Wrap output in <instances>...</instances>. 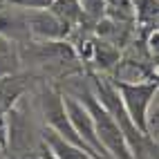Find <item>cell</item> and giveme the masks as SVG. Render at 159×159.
<instances>
[{
  "mask_svg": "<svg viewBox=\"0 0 159 159\" xmlns=\"http://www.w3.org/2000/svg\"><path fill=\"white\" fill-rule=\"evenodd\" d=\"M74 99H79L88 108V112L92 116V123H94L97 139L101 141L103 150L110 155V159H134L132 152H130V146H128V141H125V137L121 132V128L110 116V112L99 103V99L94 97V92L90 88H81Z\"/></svg>",
  "mask_w": 159,
  "mask_h": 159,
  "instance_id": "1",
  "label": "cell"
},
{
  "mask_svg": "<svg viewBox=\"0 0 159 159\" xmlns=\"http://www.w3.org/2000/svg\"><path fill=\"white\" fill-rule=\"evenodd\" d=\"M90 61L97 63V67H99L101 72H110V70H114V67H119L121 52H119V47H116V45L108 43V40H94Z\"/></svg>",
  "mask_w": 159,
  "mask_h": 159,
  "instance_id": "8",
  "label": "cell"
},
{
  "mask_svg": "<svg viewBox=\"0 0 159 159\" xmlns=\"http://www.w3.org/2000/svg\"><path fill=\"white\" fill-rule=\"evenodd\" d=\"M43 114H45L47 128H49L52 132H56L61 139H65V141L79 146V148H88L85 143L79 139V134L74 132L72 123H70V119H67L65 105H63V97H61L58 92L45 90V94H43ZM88 150H90V148H88ZM90 152H92V150H90Z\"/></svg>",
  "mask_w": 159,
  "mask_h": 159,
  "instance_id": "4",
  "label": "cell"
},
{
  "mask_svg": "<svg viewBox=\"0 0 159 159\" xmlns=\"http://www.w3.org/2000/svg\"><path fill=\"white\" fill-rule=\"evenodd\" d=\"M20 70V54L16 49V43L5 34H0V76L14 74Z\"/></svg>",
  "mask_w": 159,
  "mask_h": 159,
  "instance_id": "11",
  "label": "cell"
},
{
  "mask_svg": "<svg viewBox=\"0 0 159 159\" xmlns=\"http://www.w3.org/2000/svg\"><path fill=\"white\" fill-rule=\"evenodd\" d=\"M43 139L49 146V155L54 159H97L88 148H79V146H74L65 139H61V137L56 132H52L49 128L45 130Z\"/></svg>",
  "mask_w": 159,
  "mask_h": 159,
  "instance_id": "7",
  "label": "cell"
},
{
  "mask_svg": "<svg viewBox=\"0 0 159 159\" xmlns=\"http://www.w3.org/2000/svg\"><path fill=\"white\" fill-rule=\"evenodd\" d=\"M132 14L137 18V25H139L141 34H150L157 29V0H132Z\"/></svg>",
  "mask_w": 159,
  "mask_h": 159,
  "instance_id": "9",
  "label": "cell"
},
{
  "mask_svg": "<svg viewBox=\"0 0 159 159\" xmlns=\"http://www.w3.org/2000/svg\"><path fill=\"white\" fill-rule=\"evenodd\" d=\"M0 7H2V2H0Z\"/></svg>",
  "mask_w": 159,
  "mask_h": 159,
  "instance_id": "13",
  "label": "cell"
},
{
  "mask_svg": "<svg viewBox=\"0 0 159 159\" xmlns=\"http://www.w3.org/2000/svg\"><path fill=\"white\" fill-rule=\"evenodd\" d=\"M25 90H27V79L23 74L14 72L7 76H0V123H7V114L23 99Z\"/></svg>",
  "mask_w": 159,
  "mask_h": 159,
  "instance_id": "6",
  "label": "cell"
},
{
  "mask_svg": "<svg viewBox=\"0 0 159 159\" xmlns=\"http://www.w3.org/2000/svg\"><path fill=\"white\" fill-rule=\"evenodd\" d=\"M25 25L31 36L40 40H65L72 34V27L56 18L49 9H31L25 14Z\"/></svg>",
  "mask_w": 159,
  "mask_h": 159,
  "instance_id": "5",
  "label": "cell"
},
{
  "mask_svg": "<svg viewBox=\"0 0 159 159\" xmlns=\"http://www.w3.org/2000/svg\"><path fill=\"white\" fill-rule=\"evenodd\" d=\"M49 11L54 14L56 18H61L65 25H70L72 29L79 27L83 20H85L79 0H52V2H49Z\"/></svg>",
  "mask_w": 159,
  "mask_h": 159,
  "instance_id": "10",
  "label": "cell"
},
{
  "mask_svg": "<svg viewBox=\"0 0 159 159\" xmlns=\"http://www.w3.org/2000/svg\"><path fill=\"white\" fill-rule=\"evenodd\" d=\"M92 81H94L92 83V85H94V90H92L94 97L99 99V103L110 112V116L116 121V125L121 128L125 141H128V146H130L132 157L134 159H143V155L152 152L155 148H157V143L150 141L146 134H141L139 130L134 128V123L130 121V116H128V112H125L123 103L119 99V94H116V90L112 85V81H101V79H92Z\"/></svg>",
  "mask_w": 159,
  "mask_h": 159,
  "instance_id": "2",
  "label": "cell"
},
{
  "mask_svg": "<svg viewBox=\"0 0 159 159\" xmlns=\"http://www.w3.org/2000/svg\"><path fill=\"white\" fill-rule=\"evenodd\" d=\"M79 5L85 20H90V23H99L105 16V0H79Z\"/></svg>",
  "mask_w": 159,
  "mask_h": 159,
  "instance_id": "12",
  "label": "cell"
},
{
  "mask_svg": "<svg viewBox=\"0 0 159 159\" xmlns=\"http://www.w3.org/2000/svg\"><path fill=\"white\" fill-rule=\"evenodd\" d=\"M112 85L119 94V99L123 103L125 112H128L130 121L134 123V128L141 134H146V116L150 105L157 99V90L159 83L157 79H148V81H137V83H125V81H112ZM148 137V134H146Z\"/></svg>",
  "mask_w": 159,
  "mask_h": 159,
  "instance_id": "3",
  "label": "cell"
}]
</instances>
